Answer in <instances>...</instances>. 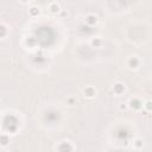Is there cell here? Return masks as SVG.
Masks as SVG:
<instances>
[{
  "instance_id": "obj_1",
  "label": "cell",
  "mask_w": 152,
  "mask_h": 152,
  "mask_svg": "<svg viewBox=\"0 0 152 152\" xmlns=\"http://www.w3.org/2000/svg\"><path fill=\"white\" fill-rule=\"evenodd\" d=\"M141 106H143V104H141V101L139 99H132L130 101V107L134 109V110H138L141 108Z\"/></svg>"
},
{
  "instance_id": "obj_2",
  "label": "cell",
  "mask_w": 152,
  "mask_h": 152,
  "mask_svg": "<svg viewBox=\"0 0 152 152\" xmlns=\"http://www.w3.org/2000/svg\"><path fill=\"white\" fill-rule=\"evenodd\" d=\"M86 23H87L88 25H90V26L95 25V24L97 23V17H96L95 14H88V16L86 17Z\"/></svg>"
},
{
  "instance_id": "obj_3",
  "label": "cell",
  "mask_w": 152,
  "mask_h": 152,
  "mask_svg": "<svg viewBox=\"0 0 152 152\" xmlns=\"http://www.w3.org/2000/svg\"><path fill=\"white\" fill-rule=\"evenodd\" d=\"M128 67L131 69H137L139 67V59L137 57H132V58H130L128 61Z\"/></svg>"
},
{
  "instance_id": "obj_4",
  "label": "cell",
  "mask_w": 152,
  "mask_h": 152,
  "mask_svg": "<svg viewBox=\"0 0 152 152\" xmlns=\"http://www.w3.org/2000/svg\"><path fill=\"white\" fill-rule=\"evenodd\" d=\"M85 95L89 99H92L95 96V89L93 87H86L85 88Z\"/></svg>"
},
{
  "instance_id": "obj_5",
  "label": "cell",
  "mask_w": 152,
  "mask_h": 152,
  "mask_svg": "<svg viewBox=\"0 0 152 152\" xmlns=\"http://www.w3.org/2000/svg\"><path fill=\"white\" fill-rule=\"evenodd\" d=\"M125 92V86L123 83H115L114 85V93L120 95V94H123Z\"/></svg>"
},
{
  "instance_id": "obj_6",
  "label": "cell",
  "mask_w": 152,
  "mask_h": 152,
  "mask_svg": "<svg viewBox=\"0 0 152 152\" xmlns=\"http://www.w3.org/2000/svg\"><path fill=\"white\" fill-rule=\"evenodd\" d=\"M49 11L51 13H58L59 12V5L57 3H50L49 4Z\"/></svg>"
},
{
  "instance_id": "obj_7",
  "label": "cell",
  "mask_w": 152,
  "mask_h": 152,
  "mask_svg": "<svg viewBox=\"0 0 152 152\" xmlns=\"http://www.w3.org/2000/svg\"><path fill=\"white\" fill-rule=\"evenodd\" d=\"M8 143H10V138H8L6 134L0 136V145L6 146V145H8Z\"/></svg>"
},
{
  "instance_id": "obj_8",
  "label": "cell",
  "mask_w": 152,
  "mask_h": 152,
  "mask_svg": "<svg viewBox=\"0 0 152 152\" xmlns=\"http://www.w3.org/2000/svg\"><path fill=\"white\" fill-rule=\"evenodd\" d=\"M73 150H72V147H70V145L69 144H62L59 146V152H72Z\"/></svg>"
},
{
  "instance_id": "obj_9",
  "label": "cell",
  "mask_w": 152,
  "mask_h": 152,
  "mask_svg": "<svg viewBox=\"0 0 152 152\" xmlns=\"http://www.w3.org/2000/svg\"><path fill=\"white\" fill-rule=\"evenodd\" d=\"M39 12H40V11H39V8H38V7H35V6H33V7H31V8L29 10L30 16H32V17L38 16V14H39Z\"/></svg>"
},
{
  "instance_id": "obj_10",
  "label": "cell",
  "mask_w": 152,
  "mask_h": 152,
  "mask_svg": "<svg viewBox=\"0 0 152 152\" xmlns=\"http://www.w3.org/2000/svg\"><path fill=\"white\" fill-rule=\"evenodd\" d=\"M101 44H102V40H101L100 38H94V39L92 40V45H93L94 48H100Z\"/></svg>"
},
{
  "instance_id": "obj_11",
  "label": "cell",
  "mask_w": 152,
  "mask_h": 152,
  "mask_svg": "<svg viewBox=\"0 0 152 152\" xmlns=\"http://www.w3.org/2000/svg\"><path fill=\"white\" fill-rule=\"evenodd\" d=\"M133 146L136 147V149H141V147H143V140H141V139H136L134 141H133Z\"/></svg>"
},
{
  "instance_id": "obj_12",
  "label": "cell",
  "mask_w": 152,
  "mask_h": 152,
  "mask_svg": "<svg viewBox=\"0 0 152 152\" xmlns=\"http://www.w3.org/2000/svg\"><path fill=\"white\" fill-rule=\"evenodd\" d=\"M6 35V27L4 25H0V38Z\"/></svg>"
},
{
  "instance_id": "obj_13",
  "label": "cell",
  "mask_w": 152,
  "mask_h": 152,
  "mask_svg": "<svg viewBox=\"0 0 152 152\" xmlns=\"http://www.w3.org/2000/svg\"><path fill=\"white\" fill-rule=\"evenodd\" d=\"M145 108H146V110L147 112H151V109H152V102L149 100V101H146V104H145Z\"/></svg>"
},
{
  "instance_id": "obj_14",
  "label": "cell",
  "mask_w": 152,
  "mask_h": 152,
  "mask_svg": "<svg viewBox=\"0 0 152 152\" xmlns=\"http://www.w3.org/2000/svg\"><path fill=\"white\" fill-rule=\"evenodd\" d=\"M126 108H127V106H126V105H124V104L120 106V109H121V110H126Z\"/></svg>"
}]
</instances>
